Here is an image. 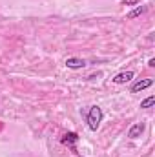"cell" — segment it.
Listing matches in <instances>:
<instances>
[{
  "label": "cell",
  "mask_w": 155,
  "mask_h": 157,
  "mask_svg": "<svg viewBox=\"0 0 155 157\" xmlns=\"http://www.w3.org/2000/svg\"><path fill=\"white\" fill-rule=\"evenodd\" d=\"M153 104H155V95H150V97H146V99L141 102V108H144V110H146V108H152Z\"/></svg>",
  "instance_id": "8"
},
{
  "label": "cell",
  "mask_w": 155,
  "mask_h": 157,
  "mask_svg": "<svg viewBox=\"0 0 155 157\" xmlns=\"http://www.w3.org/2000/svg\"><path fill=\"white\" fill-rule=\"evenodd\" d=\"M102 117H104V113H102V110H100V106H91L89 108V112H88V115H86V122H88V128L91 130V132H97L99 130V126H100V122H102Z\"/></svg>",
  "instance_id": "1"
},
{
  "label": "cell",
  "mask_w": 155,
  "mask_h": 157,
  "mask_svg": "<svg viewBox=\"0 0 155 157\" xmlns=\"http://www.w3.org/2000/svg\"><path fill=\"white\" fill-rule=\"evenodd\" d=\"M153 86V78H142V80H137L133 86H131V93H139V91H142V90H146V88H152Z\"/></svg>",
  "instance_id": "2"
},
{
  "label": "cell",
  "mask_w": 155,
  "mask_h": 157,
  "mask_svg": "<svg viewBox=\"0 0 155 157\" xmlns=\"http://www.w3.org/2000/svg\"><path fill=\"white\" fill-rule=\"evenodd\" d=\"M77 141H78V135L75 132H68V133H64V137L60 139V143H62V144H68V146H73Z\"/></svg>",
  "instance_id": "6"
},
{
  "label": "cell",
  "mask_w": 155,
  "mask_h": 157,
  "mask_svg": "<svg viewBox=\"0 0 155 157\" xmlns=\"http://www.w3.org/2000/svg\"><path fill=\"white\" fill-rule=\"evenodd\" d=\"M148 66H150V68H155V59H150V60H148Z\"/></svg>",
  "instance_id": "10"
},
{
  "label": "cell",
  "mask_w": 155,
  "mask_h": 157,
  "mask_svg": "<svg viewBox=\"0 0 155 157\" xmlns=\"http://www.w3.org/2000/svg\"><path fill=\"white\" fill-rule=\"evenodd\" d=\"M144 122H135L133 126H130V130H128V137L130 139H139L142 133H144Z\"/></svg>",
  "instance_id": "3"
},
{
  "label": "cell",
  "mask_w": 155,
  "mask_h": 157,
  "mask_svg": "<svg viewBox=\"0 0 155 157\" xmlns=\"http://www.w3.org/2000/svg\"><path fill=\"white\" fill-rule=\"evenodd\" d=\"M146 11H148V6H139V7H135L133 11H130V13L126 15V18H128V20H133V18H137V17L144 15Z\"/></svg>",
  "instance_id": "7"
},
{
  "label": "cell",
  "mask_w": 155,
  "mask_h": 157,
  "mask_svg": "<svg viewBox=\"0 0 155 157\" xmlns=\"http://www.w3.org/2000/svg\"><path fill=\"white\" fill-rule=\"evenodd\" d=\"M120 4H122V6H137L139 0H120Z\"/></svg>",
  "instance_id": "9"
},
{
  "label": "cell",
  "mask_w": 155,
  "mask_h": 157,
  "mask_svg": "<svg viewBox=\"0 0 155 157\" xmlns=\"http://www.w3.org/2000/svg\"><path fill=\"white\" fill-rule=\"evenodd\" d=\"M66 66L70 70H82L88 66V62L84 59H78V57H70V59H66Z\"/></svg>",
  "instance_id": "4"
},
{
  "label": "cell",
  "mask_w": 155,
  "mask_h": 157,
  "mask_svg": "<svg viewBox=\"0 0 155 157\" xmlns=\"http://www.w3.org/2000/svg\"><path fill=\"white\" fill-rule=\"evenodd\" d=\"M133 77H135V73H133V71H122V73H117L112 80H113L115 84H126V82H130Z\"/></svg>",
  "instance_id": "5"
}]
</instances>
